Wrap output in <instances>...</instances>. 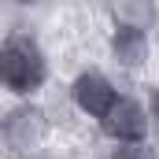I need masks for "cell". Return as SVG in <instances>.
Returning <instances> with one entry per match:
<instances>
[{"label": "cell", "instance_id": "ba28073f", "mask_svg": "<svg viewBox=\"0 0 159 159\" xmlns=\"http://www.w3.org/2000/svg\"><path fill=\"white\" fill-rule=\"evenodd\" d=\"M148 115L159 122V85H156V93H152V107H148Z\"/></svg>", "mask_w": 159, "mask_h": 159}, {"label": "cell", "instance_id": "6da1fadb", "mask_svg": "<svg viewBox=\"0 0 159 159\" xmlns=\"http://www.w3.org/2000/svg\"><path fill=\"white\" fill-rule=\"evenodd\" d=\"M48 81V56L30 34H7L0 41V89L30 100Z\"/></svg>", "mask_w": 159, "mask_h": 159}, {"label": "cell", "instance_id": "277c9868", "mask_svg": "<svg viewBox=\"0 0 159 159\" xmlns=\"http://www.w3.org/2000/svg\"><path fill=\"white\" fill-rule=\"evenodd\" d=\"M115 96H119L115 81L107 78V74H100V70H81L78 78L70 81V100H74V107H78L81 115H89V119H100L115 104Z\"/></svg>", "mask_w": 159, "mask_h": 159}, {"label": "cell", "instance_id": "7a4b0ae2", "mask_svg": "<svg viewBox=\"0 0 159 159\" xmlns=\"http://www.w3.org/2000/svg\"><path fill=\"white\" fill-rule=\"evenodd\" d=\"M48 141V111L34 100H19L0 115V148L11 159L37 156Z\"/></svg>", "mask_w": 159, "mask_h": 159}, {"label": "cell", "instance_id": "8992f818", "mask_svg": "<svg viewBox=\"0 0 159 159\" xmlns=\"http://www.w3.org/2000/svg\"><path fill=\"white\" fill-rule=\"evenodd\" d=\"M111 22L152 34L159 22V4L156 0H111Z\"/></svg>", "mask_w": 159, "mask_h": 159}, {"label": "cell", "instance_id": "9c48e42d", "mask_svg": "<svg viewBox=\"0 0 159 159\" xmlns=\"http://www.w3.org/2000/svg\"><path fill=\"white\" fill-rule=\"evenodd\" d=\"M11 4H19V7H30V4H37V0H11Z\"/></svg>", "mask_w": 159, "mask_h": 159}, {"label": "cell", "instance_id": "52a82bcc", "mask_svg": "<svg viewBox=\"0 0 159 159\" xmlns=\"http://www.w3.org/2000/svg\"><path fill=\"white\" fill-rule=\"evenodd\" d=\"M104 159H159V152L148 141H122V144H115Z\"/></svg>", "mask_w": 159, "mask_h": 159}, {"label": "cell", "instance_id": "5b68a950", "mask_svg": "<svg viewBox=\"0 0 159 159\" xmlns=\"http://www.w3.org/2000/svg\"><path fill=\"white\" fill-rule=\"evenodd\" d=\"M148 52H152V41L144 30H133V26H115L111 30V59L122 70H141L148 63Z\"/></svg>", "mask_w": 159, "mask_h": 159}, {"label": "cell", "instance_id": "3957f363", "mask_svg": "<svg viewBox=\"0 0 159 159\" xmlns=\"http://www.w3.org/2000/svg\"><path fill=\"white\" fill-rule=\"evenodd\" d=\"M100 129H104V137L107 141H148V107L141 104V100H133V96H115V104L100 115Z\"/></svg>", "mask_w": 159, "mask_h": 159}]
</instances>
